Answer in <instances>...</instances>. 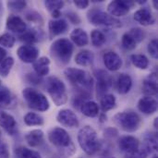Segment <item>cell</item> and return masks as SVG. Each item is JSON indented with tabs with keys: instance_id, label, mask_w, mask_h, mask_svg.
<instances>
[{
	"instance_id": "40",
	"label": "cell",
	"mask_w": 158,
	"mask_h": 158,
	"mask_svg": "<svg viewBox=\"0 0 158 158\" xmlns=\"http://www.w3.org/2000/svg\"><path fill=\"white\" fill-rule=\"evenodd\" d=\"M7 7L14 11V12H19L21 10H23V8L26 6V1L23 0H19V1H8L7 2Z\"/></svg>"
},
{
	"instance_id": "15",
	"label": "cell",
	"mask_w": 158,
	"mask_h": 158,
	"mask_svg": "<svg viewBox=\"0 0 158 158\" xmlns=\"http://www.w3.org/2000/svg\"><path fill=\"white\" fill-rule=\"evenodd\" d=\"M6 29L9 30L10 31L18 34H22L23 32L26 31L27 25L25 21L19 16L17 15H9L6 19Z\"/></svg>"
},
{
	"instance_id": "36",
	"label": "cell",
	"mask_w": 158,
	"mask_h": 158,
	"mask_svg": "<svg viewBox=\"0 0 158 158\" xmlns=\"http://www.w3.org/2000/svg\"><path fill=\"white\" fill-rule=\"evenodd\" d=\"M12 100L10 91L6 87L0 88V106H7L10 105Z\"/></svg>"
},
{
	"instance_id": "20",
	"label": "cell",
	"mask_w": 158,
	"mask_h": 158,
	"mask_svg": "<svg viewBox=\"0 0 158 158\" xmlns=\"http://www.w3.org/2000/svg\"><path fill=\"white\" fill-rule=\"evenodd\" d=\"M68 22L65 19H51L48 23V30L52 37L60 35L68 30Z\"/></svg>"
},
{
	"instance_id": "4",
	"label": "cell",
	"mask_w": 158,
	"mask_h": 158,
	"mask_svg": "<svg viewBox=\"0 0 158 158\" xmlns=\"http://www.w3.org/2000/svg\"><path fill=\"white\" fill-rule=\"evenodd\" d=\"M73 49V44L69 39L60 38L52 43L50 46V53L57 64L66 65L71 58Z\"/></svg>"
},
{
	"instance_id": "23",
	"label": "cell",
	"mask_w": 158,
	"mask_h": 158,
	"mask_svg": "<svg viewBox=\"0 0 158 158\" xmlns=\"http://www.w3.org/2000/svg\"><path fill=\"white\" fill-rule=\"evenodd\" d=\"M132 87V80L130 75L122 73L118 76L117 81V89L120 94H128Z\"/></svg>"
},
{
	"instance_id": "13",
	"label": "cell",
	"mask_w": 158,
	"mask_h": 158,
	"mask_svg": "<svg viewBox=\"0 0 158 158\" xmlns=\"http://www.w3.org/2000/svg\"><path fill=\"white\" fill-rule=\"evenodd\" d=\"M119 149L129 155H132L140 148V142L133 136H123L118 141Z\"/></svg>"
},
{
	"instance_id": "52",
	"label": "cell",
	"mask_w": 158,
	"mask_h": 158,
	"mask_svg": "<svg viewBox=\"0 0 158 158\" xmlns=\"http://www.w3.org/2000/svg\"><path fill=\"white\" fill-rule=\"evenodd\" d=\"M0 88H1V81H0Z\"/></svg>"
},
{
	"instance_id": "22",
	"label": "cell",
	"mask_w": 158,
	"mask_h": 158,
	"mask_svg": "<svg viewBox=\"0 0 158 158\" xmlns=\"http://www.w3.org/2000/svg\"><path fill=\"white\" fill-rule=\"evenodd\" d=\"M33 69L38 77H44L48 75L50 71V60L46 56L39 57L33 62Z\"/></svg>"
},
{
	"instance_id": "38",
	"label": "cell",
	"mask_w": 158,
	"mask_h": 158,
	"mask_svg": "<svg viewBox=\"0 0 158 158\" xmlns=\"http://www.w3.org/2000/svg\"><path fill=\"white\" fill-rule=\"evenodd\" d=\"M128 34L136 42V44L143 42L144 39V31L141 28H132L130 30Z\"/></svg>"
},
{
	"instance_id": "43",
	"label": "cell",
	"mask_w": 158,
	"mask_h": 158,
	"mask_svg": "<svg viewBox=\"0 0 158 158\" xmlns=\"http://www.w3.org/2000/svg\"><path fill=\"white\" fill-rule=\"evenodd\" d=\"M147 156H148V154L143 148H142V149L139 148V150L137 152H135L132 155H130V156L128 158H146Z\"/></svg>"
},
{
	"instance_id": "42",
	"label": "cell",
	"mask_w": 158,
	"mask_h": 158,
	"mask_svg": "<svg viewBox=\"0 0 158 158\" xmlns=\"http://www.w3.org/2000/svg\"><path fill=\"white\" fill-rule=\"evenodd\" d=\"M9 150L7 147V144L0 140V158H9Z\"/></svg>"
},
{
	"instance_id": "11",
	"label": "cell",
	"mask_w": 158,
	"mask_h": 158,
	"mask_svg": "<svg viewBox=\"0 0 158 158\" xmlns=\"http://www.w3.org/2000/svg\"><path fill=\"white\" fill-rule=\"evenodd\" d=\"M56 120L59 124L69 129H75L80 125L78 117L73 111L69 109L60 110L56 115Z\"/></svg>"
},
{
	"instance_id": "21",
	"label": "cell",
	"mask_w": 158,
	"mask_h": 158,
	"mask_svg": "<svg viewBox=\"0 0 158 158\" xmlns=\"http://www.w3.org/2000/svg\"><path fill=\"white\" fill-rule=\"evenodd\" d=\"M44 133L42 130H33L28 132L25 136L26 143L31 147H39L43 144Z\"/></svg>"
},
{
	"instance_id": "5",
	"label": "cell",
	"mask_w": 158,
	"mask_h": 158,
	"mask_svg": "<svg viewBox=\"0 0 158 158\" xmlns=\"http://www.w3.org/2000/svg\"><path fill=\"white\" fill-rule=\"evenodd\" d=\"M46 91L56 106H64L68 102V93L65 83L56 77H50L46 81Z\"/></svg>"
},
{
	"instance_id": "51",
	"label": "cell",
	"mask_w": 158,
	"mask_h": 158,
	"mask_svg": "<svg viewBox=\"0 0 158 158\" xmlns=\"http://www.w3.org/2000/svg\"><path fill=\"white\" fill-rule=\"evenodd\" d=\"M1 138H2V133H1V131H0V140H1Z\"/></svg>"
},
{
	"instance_id": "53",
	"label": "cell",
	"mask_w": 158,
	"mask_h": 158,
	"mask_svg": "<svg viewBox=\"0 0 158 158\" xmlns=\"http://www.w3.org/2000/svg\"><path fill=\"white\" fill-rule=\"evenodd\" d=\"M107 158H115V157H107Z\"/></svg>"
},
{
	"instance_id": "49",
	"label": "cell",
	"mask_w": 158,
	"mask_h": 158,
	"mask_svg": "<svg viewBox=\"0 0 158 158\" xmlns=\"http://www.w3.org/2000/svg\"><path fill=\"white\" fill-rule=\"evenodd\" d=\"M157 118H155V121H154V127H155V129L156 130H157Z\"/></svg>"
},
{
	"instance_id": "24",
	"label": "cell",
	"mask_w": 158,
	"mask_h": 158,
	"mask_svg": "<svg viewBox=\"0 0 158 158\" xmlns=\"http://www.w3.org/2000/svg\"><path fill=\"white\" fill-rule=\"evenodd\" d=\"M70 39L71 41L77 45V46H85L89 43V37L86 31L81 28L74 29L70 33Z\"/></svg>"
},
{
	"instance_id": "2",
	"label": "cell",
	"mask_w": 158,
	"mask_h": 158,
	"mask_svg": "<svg viewBox=\"0 0 158 158\" xmlns=\"http://www.w3.org/2000/svg\"><path fill=\"white\" fill-rule=\"evenodd\" d=\"M67 79L79 90L81 91V94L88 95L92 92L94 87V79L93 77L85 70L76 69V68H68L64 71Z\"/></svg>"
},
{
	"instance_id": "8",
	"label": "cell",
	"mask_w": 158,
	"mask_h": 158,
	"mask_svg": "<svg viewBox=\"0 0 158 158\" xmlns=\"http://www.w3.org/2000/svg\"><path fill=\"white\" fill-rule=\"evenodd\" d=\"M88 20L90 23L95 26H104L109 28H119L122 26V22L117 18L112 17L107 12L94 9L88 13Z\"/></svg>"
},
{
	"instance_id": "7",
	"label": "cell",
	"mask_w": 158,
	"mask_h": 158,
	"mask_svg": "<svg viewBox=\"0 0 158 158\" xmlns=\"http://www.w3.org/2000/svg\"><path fill=\"white\" fill-rule=\"evenodd\" d=\"M114 122L121 130L127 132H133L137 131L141 124L142 119L135 112H120L114 116Z\"/></svg>"
},
{
	"instance_id": "37",
	"label": "cell",
	"mask_w": 158,
	"mask_h": 158,
	"mask_svg": "<svg viewBox=\"0 0 158 158\" xmlns=\"http://www.w3.org/2000/svg\"><path fill=\"white\" fill-rule=\"evenodd\" d=\"M15 37L10 33H4L0 35V45L11 48L15 44Z\"/></svg>"
},
{
	"instance_id": "39",
	"label": "cell",
	"mask_w": 158,
	"mask_h": 158,
	"mask_svg": "<svg viewBox=\"0 0 158 158\" xmlns=\"http://www.w3.org/2000/svg\"><path fill=\"white\" fill-rule=\"evenodd\" d=\"M121 43H122L123 47H124L125 49H127V50H133V49H135L136 46H137L136 42L128 34V32L125 33V34H123Z\"/></svg>"
},
{
	"instance_id": "27",
	"label": "cell",
	"mask_w": 158,
	"mask_h": 158,
	"mask_svg": "<svg viewBox=\"0 0 158 158\" xmlns=\"http://www.w3.org/2000/svg\"><path fill=\"white\" fill-rule=\"evenodd\" d=\"M147 154L157 151V136L155 133H146L143 138V147Z\"/></svg>"
},
{
	"instance_id": "48",
	"label": "cell",
	"mask_w": 158,
	"mask_h": 158,
	"mask_svg": "<svg viewBox=\"0 0 158 158\" xmlns=\"http://www.w3.org/2000/svg\"><path fill=\"white\" fill-rule=\"evenodd\" d=\"M153 5H154L155 8H156V9H157V8H158V2L156 1V0H154V1H153Z\"/></svg>"
},
{
	"instance_id": "19",
	"label": "cell",
	"mask_w": 158,
	"mask_h": 158,
	"mask_svg": "<svg viewBox=\"0 0 158 158\" xmlns=\"http://www.w3.org/2000/svg\"><path fill=\"white\" fill-rule=\"evenodd\" d=\"M143 92L146 96H156L157 94V74L151 73L143 81Z\"/></svg>"
},
{
	"instance_id": "45",
	"label": "cell",
	"mask_w": 158,
	"mask_h": 158,
	"mask_svg": "<svg viewBox=\"0 0 158 158\" xmlns=\"http://www.w3.org/2000/svg\"><path fill=\"white\" fill-rule=\"evenodd\" d=\"M68 18L69 19V20L73 23V24H79L81 22V19L79 18V16L75 13H69L68 14Z\"/></svg>"
},
{
	"instance_id": "41",
	"label": "cell",
	"mask_w": 158,
	"mask_h": 158,
	"mask_svg": "<svg viewBox=\"0 0 158 158\" xmlns=\"http://www.w3.org/2000/svg\"><path fill=\"white\" fill-rule=\"evenodd\" d=\"M148 52L150 54V56L155 58L157 59L158 57V42L156 39H153L149 44H148Z\"/></svg>"
},
{
	"instance_id": "6",
	"label": "cell",
	"mask_w": 158,
	"mask_h": 158,
	"mask_svg": "<svg viewBox=\"0 0 158 158\" xmlns=\"http://www.w3.org/2000/svg\"><path fill=\"white\" fill-rule=\"evenodd\" d=\"M22 96L29 106L33 110L39 112L47 111L50 107L48 99L45 97L44 94L36 91L32 88H25L22 91Z\"/></svg>"
},
{
	"instance_id": "17",
	"label": "cell",
	"mask_w": 158,
	"mask_h": 158,
	"mask_svg": "<svg viewBox=\"0 0 158 158\" xmlns=\"http://www.w3.org/2000/svg\"><path fill=\"white\" fill-rule=\"evenodd\" d=\"M138 109L145 115H153L157 110V101L151 96L142 97L138 102Z\"/></svg>"
},
{
	"instance_id": "30",
	"label": "cell",
	"mask_w": 158,
	"mask_h": 158,
	"mask_svg": "<svg viewBox=\"0 0 158 158\" xmlns=\"http://www.w3.org/2000/svg\"><path fill=\"white\" fill-rule=\"evenodd\" d=\"M23 120L27 126H42L44 122V118L42 116L33 112L27 113L24 116Z\"/></svg>"
},
{
	"instance_id": "31",
	"label": "cell",
	"mask_w": 158,
	"mask_h": 158,
	"mask_svg": "<svg viewBox=\"0 0 158 158\" xmlns=\"http://www.w3.org/2000/svg\"><path fill=\"white\" fill-rule=\"evenodd\" d=\"M131 58L132 64L140 69H146L149 66V60L144 55H141V54L132 55Z\"/></svg>"
},
{
	"instance_id": "12",
	"label": "cell",
	"mask_w": 158,
	"mask_h": 158,
	"mask_svg": "<svg viewBox=\"0 0 158 158\" xmlns=\"http://www.w3.org/2000/svg\"><path fill=\"white\" fill-rule=\"evenodd\" d=\"M95 76L97 78V85H96L97 94L103 96L106 94V93L107 91H109L112 85V78L108 73L101 69L95 71Z\"/></svg>"
},
{
	"instance_id": "44",
	"label": "cell",
	"mask_w": 158,
	"mask_h": 158,
	"mask_svg": "<svg viewBox=\"0 0 158 158\" xmlns=\"http://www.w3.org/2000/svg\"><path fill=\"white\" fill-rule=\"evenodd\" d=\"M74 5L79 8V9H85L89 6V1L88 0H75Z\"/></svg>"
},
{
	"instance_id": "46",
	"label": "cell",
	"mask_w": 158,
	"mask_h": 158,
	"mask_svg": "<svg viewBox=\"0 0 158 158\" xmlns=\"http://www.w3.org/2000/svg\"><path fill=\"white\" fill-rule=\"evenodd\" d=\"M6 51L4 48L0 47V64L4 61V59L6 58Z\"/></svg>"
},
{
	"instance_id": "18",
	"label": "cell",
	"mask_w": 158,
	"mask_h": 158,
	"mask_svg": "<svg viewBox=\"0 0 158 158\" xmlns=\"http://www.w3.org/2000/svg\"><path fill=\"white\" fill-rule=\"evenodd\" d=\"M133 18L137 22H139L143 26H149L156 22V19L154 18L151 10L147 7L138 9L134 13Z\"/></svg>"
},
{
	"instance_id": "26",
	"label": "cell",
	"mask_w": 158,
	"mask_h": 158,
	"mask_svg": "<svg viewBox=\"0 0 158 158\" xmlns=\"http://www.w3.org/2000/svg\"><path fill=\"white\" fill-rule=\"evenodd\" d=\"M81 112L88 117V118H95L98 113H99V106L98 105L95 103V102H93V101H86L84 102L81 107Z\"/></svg>"
},
{
	"instance_id": "47",
	"label": "cell",
	"mask_w": 158,
	"mask_h": 158,
	"mask_svg": "<svg viewBox=\"0 0 158 158\" xmlns=\"http://www.w3.org/2000/svg\"><path fill=\"white\" fill-rule=\"evenodd\" d=\"M106 120V115H105V114L101 115V118H100V121H101V122H105Z\"/></svg>"
},
{
	"instance_id": "32",
	"label": "cell",
	"mask_w": 158,
	"mask_h": 158,
	"mask_svg": "<svg viewBox=\"0 0 158 158\" xmlns=\"http://www.w3.org/2000/svg\"><path fill=\"white\" fill-rule=\"evenodd\" d=\"M91 40H92V44L94 46L100 47L106 43V37L103 31L99 30H94L91 33Z\"/></svg>"
},
{
	"instance_id": "9",
	"label": "cell",
	"mask_w": 158,
	"mask_h": 158,
	"mask_svg": "<svg viewBox=\"0 0 158 158\" xmlns=\"http://www.w3.org/2000/svg\"><path fill=\"white\" fill-rule=\"evenodd\" d=\"M135 6V2L127 0L111 1L107 6V13L112 17H123L127 15L130 10Z\"/></svg>"
},
{
	"instance_id": "14",
	"label": "cell",
	"mask_w": 158,
	"mask_h": 158,
	"mask_svg": "<svg viewBox=\"0 0 158 158\" xmlns=\"http://www.w3.org/2000/svg\"><path fill=\"white\" fill-rule=\"evenodd\" d=\"M0 127L8 134L15 135L18 131V124L13 116L6 112H0Z\"/></svg>"
},
{
	"instance_id": "29",
	"label": "cell",
	"mask_w": 158,
	"mask_h": 158,
	"mask_svg": "<svg viewBox=\"0 0 158 158\" xmlns=\"http://www.w3.org/2000/svg\"><path fill=\"white\" fill-rule=\"evenodd\" d=\"M14 153L17 158H41V156L38 152L23 146L17 147L14 150Z\"/></svg>"
},
{
	"instance_id": "3",
	"label": "cell",
	"mask_w": 158,
	"mask_h": 158,
	"mask_svg": "<svg viewBox=\"0 0 158 158\" xmlns=\"http://www.w3.org/2000/svg\"><path fill=\"white\" fill-rule=\"evenodd\" d=\"M78 142L82 151L88 156L95 155L100 149L96 131L90 126H85L78 133Z\"/></svg>"
},
{
	"instance_id": "10",
	"label": "cell",
	"mask_w": 158,
	"mask_h": 158,
	"mask_svg": "<svg viewBox=\"0 0 158 158\" xmlns=\"http://www.w3.org/2000/svg\"><path fill=\"white\" fill-rule=\"evenodd\" d=\"M19 58L24 63H33L38 59L39 49L33 44H24L17 50Z\"/></svg>"
},
{
	"instance_id": "16",
	"label": "cell",
	"mask_w": 158,
	"mask_h": 158,
	"mask_svg": "<svg viewBox=\"0 0 158 158\" xmlns=\"http://www.w3.org/2000/svg\"><path fill=\"white\" fill-rule=\"evenodd\" d=\"M103 60L106 68L110 71H117L122 67V59L116 52L110 51L106 53L103 56Z\"/></svg>"
},
{
	"instance_id": "34",
	"label": "cell",
	"mask_w": 158,
	"mask_h": 158,
	"mask_svg": "<svg viewBox=\"0 0 158 158\" xmlns=\"http://www.w3.org/2000/svg\"><path fill=\"white\" fill-rule=\"evenodd\" d=\"M14 65V58L9 56L4 59V61L0 64V76H2L3 78L7 77V75L9 74L12 67Z\"/></svg>"
},
{
	"instance_id": "25",
	"label": "cell",
	"mask_w": 158,
	"mask_h": 158,
	"mask_svg": "<svg viewBox=\"0 0 158 158\" xmlns=\"http://www.w3.org/2000/svg\"><path fill=\"white\" fill-rule=\"evenodd\" d=\"M94 55L90 50H82L75 56V62L81 67H88L94 63Z\"/></svg>"
},
{
	"instance_id": "54",
	"label": "cell",
	"mask_w": 158,
	"mask_h": 158,
	"mask_svg": "<svg viewBox=\"0 0 158 158\" xmlns=\"http://www.w3.org/2000/svg\"><path fill=\"white\" fill-rule=\"evenodd\" d=\"M80 158H83V157H80Z\"/></svg>"
},
{
	"instance_id": "28",
	"label": "cell",
	"mask_w": 158,
	"mask_h": 158,
	"mask_svg": "<svg viewBox=\"0 0 158 158\" xmlns=\"http://www.w3.org/2000/svg\"><path fill=\"white\" fill-rule=\"evenodd\" d=\"M116 104H117V100L113 94H105L102 96L100 101L101 109L104 113L112 110L116 106Z\"/></svg>"
},
{
	"instance_id": "33",
	"label": "cell",
	"mask_w": 158,
	"mask_h": 158,
	"mask_svg": "<svg viewBox=\"0 0 158 158\" xmlns=\"http://www.w3.org/2000/svg\"><path fill=\"white\" fill-rule=\"evenodd\" d=\"M38 34L32 30L26 31L19 36V40L24 42L25 44H33L34 43L38 42Z\"/></svg>"
},
{
	"instance_id": "1",
	"label": "cell",
	"mask_w": 158,
	"mask_h": 158,
	"mask_svg": "<svg viewBox=\"0 0 158 158\" xmlns=\"http://www.w3.org/2000/svg\"><path fill=\"white\" fill-rule=\"evenodd\" d=\"M48 140L63 156L70 157L76 153V147L70 136L62 128H53L48 132Z\"/></svg>"
},
{
	"instance_id": "35",
	"label": "cell",
	"mask_w": 158,
	"mask_h": 158,
	"mask_svg": "<svg viewBox=\"0 0 158 158\" xmlns=\"http://www.w3.org/2000/svg\"><path fill=\"white\" fill-rule=\"evenodd\" d=\"M44 6L50 13L55 11H60V9L64 6V1L61 0H45Z\"/></svg>"
},
{
	"instance_id": "50",
	"label": "cell",
	"mask_w": 158,
	"mask_h": 158,
	"mask_svg": "<svg viewBox=\"0 0 158 158\" xmlns=\"http://www.w3.org/2000/svg\"><path fill=\"white\" fill-rule=\"evenodd\" d=\"M152 158H158V156H153Z\"/></svg>"
}]
</instances>
